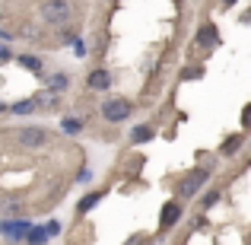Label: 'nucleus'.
<instances>
[{
	"label": "nucleus",
	"instance_id": "14",
	"mask_svg": "<svg viewBox=\"0 0 251 245\" xmlns=\"http://www.w3.org/2000/svg\"><path fill=\"white\" fill-rule=\"evenodd\" d=\"M51 86H54V89H64V86H67V77H64V74L51 77Z\"/></svg>",
	"mask_w": 251,
	"mask_h": 245
},
{
	"label": "nucleus",
	"instance_id": "5",
	"mask_svg": "<svg viewBox=\"0 0 251 245\" xmlns=\"http://www.w3.org/2000/svg\"><path fill=\"white\" fill-rule=\"evenodd\" d=\"M178 217H181V207H178L175 201H169L166 207H162V220H159V229H172V223H178Z\"/></svg>",
	"mask_w": 251,
	"mask_h": 245
},
{
	"label": "nucleus",
	"instance_id": "8",
	"mask_svg": "<svg viewBox=\"0 0 251 245\" xmlns=\"http://www.w3.org/2000/svg\"><path fill=\"white\" fill-rule=\"evenodd\" d=\"M19 64H23L25 70H32V74H38V70H42V61H38V57H32V54H23V57H19Z\"/></svg>",
	"mask_w": 251,
	"mask_h": 245
},
{
	"label": "nucleus",
	"instance_id": "17",
	"mask_svg": "<svg viewBox=\"0 0 251 245\" xmlns=\"http://www.w3.org/2000/svg\"><path fill=\"white\" fill-rule=\"evenodd\" d=\"M223 3H226V6H232V3H235V0H223Z\"/></svg>",
	"mask_w": 251,
	"mask_h": 245
},
{
	"label": "nucleus",
	"instance_id": "15",
	"mask_svg": "<svg viewBox=\"0 0 251 245\" xmlns=\"http://www.w3.org/2000/svg\"><path fill=\"white\" fill-rule=\"evenodd\" d=\"M64 131H70V134H76V131H80V121H64Z\"/></svg>",
	"mask_w": 251,
	"mask_h": 245
},
{
	"label": "nucleus",
	"instance_id": "6",
	"mask_svg": "<svg viewBox=\"0 0 251 245\" xmlns=\"http://www.w3.org/2000/svg\"><path fill=\"white\" fill-rule=\"evenodd\" d=\"M111 86V74L108 70H92L89 74V89H108Z\"/></svg>",
	"mask_w": 251,
	"mask_h": 245
},
{
	"label": "nucleus",
	"instance_id": "16",
	"mask_svg": "<svg viewBox=\"0 0 251 245\" xmlns=\"http://www.w3.org/2000/svg\"><path fill=\"white\" fill-rule=\"evenodd\" d=\"M194 77H201V70H197V67H191V70H184V80H194Z\"/></svg>",
	"mask_w": 251,
	"mask_h": 245
},
{
	"label": "nucleus",
	"instance_id": "3",
	"mask_svg": "<svg viewBox=\"0 0 251 245\" xmlns=\"http://www.w3.org/2000/svg\"><path fill=\"white\" fill-rule=\"evenodd\" d=\"M48 140H51L48 131H45V128H35V124L19 131V143H23V147H45Z\"/></svg>",
	"mask_w": 251,
	"mask_h": 245
},
{
	"label": "nucleus",
	"instance_id": "10",
	"mask_svg": "<svg viewBox=\"0 0 251 245\" xmlns=\"http://www.w3.org/2000/svg\"><path fill=\"white\" fill-rule=\"evenodd\" d=\"M239 147H242V137H229V143H223V153L232 156V153H239Z\"/></svg>",
	"mask_w": 251,
	"mask_h": 245
},
{
	"label": "nucleus",
	"instance_id": "13",
	"mask_svg": "<svg viewBox=\"0 0 251 245\" xmlns=\"http://www.w3.org/2000/svg\"><path fill=\"white\" fill-rule=\"evenodd\" d=\"M32 109H35V102H16V105H13L16 115H25V111H32Z\"/></svg>",
	"mask_w": 251,
	"mask_h": 245
},
{
	"label": "nucleus",
	"instance_id": "9",
	"mask_svg": "<svg viewBox=\"0 0 251 245\" xmlns=\"http://www.w3.org/2000/svg\"><path fill=\"white\" fill-rule=\"evenodd\" d=\"M99 197H102V191H92V194H86L83 201H80V214H86L89 207H96V204H99Z\"/></svg>",
	"mask_w": 251,
	"mask_h": 245
},
{
	"label": "nucleus",
	"instance_id": "1",
	"mask_svg": "<svg viewBox=\"0 0 251 245\" xmlns=\"http://www.w3.org/2000/svg\"><path fill=\"white\" fill-rule=\"evenodd\" d=\"M70 13H74V10H70L67 0H45V3H42V19L48 26H64L70 19Z\"/></svg>",
	"mask_w": 251,
	"mask_h": 245
},
{
	"label": "nucleus",
	"instance_id": "12",
	"mask_svg": "<svg viewBox=\"0 0 251 245\" xmlns=\"http://www.w3.org/2000/svg\"><path fill=\"white\" fill-rule=\"evenodd\" d=\"M201 42L203 45H213L216 42V29H213V26H207V29H203V38H201Z\"/></svg>",
	"mask_w": 251,
	"mask_h": 245
},
{
	"label": "nucleus",
	"instance_id": "2",
	"mask_svg": "<svg viewBox=\"0 0 251 245\" xmlns=\"http://www.w3.org/2000/svg\"><path fill=\"white\" fill-rule=\"evenodd\" d=\"M134 111V105L127 102V99H108V102L102 105V115H105V121H111V124H118V121H124V118Z\"/></svg>",
	"mask_w": 251,
	"mask_h": 245
},
{
	"label": "nucleus",
	"instance_id": "18",
	"mask_svg": "<svg viewBox=\"0 0 251 245\" xmlns=\"http://www.w3.org/2000/svg\"><path fill=\"white\" fill-rule=\"evenodd\" d=\"M150 245H153V242H150Z\"/></svg>",
	"mask_w": 251,
	"mask_h": 245
},
{
	"label": "nucleus",
	"instance_id": "7",
	"mask_svg": "<svg viewBox=\"0 0 251 245\" xmlns=\"http://www.w3.org/2000/svg\"><path fill=\"white\" fill-rule=\"evenodd\" d=\"M130 140H134V143H147V140H153V128H150V124H140V128H134Z\"/></svg>",
	"mask_w": 251,
	"mask_h": 245
},
{
	"label": "nucleus",
	"instance_id": "11",
	"mask_svg": "<svg viewBox=\"0 0 251 245\" xmlns=\"http://www.w3.org/2000/svg\"><path fill=\"white\" fill-rule=\"evenodd\" d=\"M45 239H48V229H32L29 233V245H42Z\"/></svg>",
	"mask_w": 251,
	"mask_h": 245
},
{
	"label": "nucleus",
	"instance_id": "4",
	"mask_svg": "<svg viewBox=\"0 0 251 245\" xmlns=\"http://www.w3.org/2000/svg\"><path fill=\"white\" fill-rule=\"evenodd\" d=\"M203 182H207V172H191V175H184L181 182H178V194L181 197H194Z\"/></svg>",
	"mask_w": 251,
	"mask_h": 245
}]
</instances>
